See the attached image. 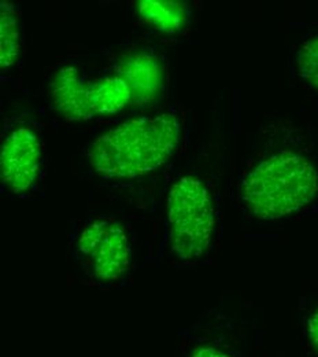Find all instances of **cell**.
<instances>
[{
	"label": "cell",
	"instance_id": "8fae6325",
	"mask_svg": "<svg viewBox=\"0 0 318 357\" xmlns=\"http://www.w3.org/2000/svg\"><path fill=\"white\" fill-rule=\"evenodd\" d=\"M301 76L318 91V38L306 42L296 55Z\"/></svg>",
	"mask_w": 318,
	"mask_h": 357
},
{
	"label": "cell",
	"instance_id": "4fadbf2b",
	"mask_svg": "<svg viewBox=\"0 0 318 357\" xmlns=\"http://www.w3.org/2000/svg\"><path fill=\"white\" fill-rule=\"evenodd\" d=\"M308 334H309L312 342L315 344V347L317 348L318 351V311L313 313V316L309 319Z\"/></svg>",
	"mask_w": 318,
	"mask_h": 357
},
{
	"label": "cell",
	"instance_id": "7a4b0ae2",
	"mask_svg": "<svg viewBox=\"0 0 318 357\" xmlns=\"http://www.w3.org/2000/svg\"><path fill=\"white\" fill-rule=\"evenodd\" d=\"M318 175L301 154L284 151L260 162L243 180L248 211L265 220L280 219L308 205L317 194Z\"/></svg>",
	"mask_w": 318,
	"mask_h": 357
},
{
	"label": "cell",
	"instance_id": "ba28073f",
	"mask_svg": "<svg viewBox=\"0 0 318 357\" xmlns=\"http://www.w3.org/2000/svg\"><path fill=\"white\" fill-rule=\"evenodd\" d=\"M87 100L93 114H114L132 102V95L127 83L114 76L87 86Z\"/></svg>",
	"mask_w": 318,
	"mask_h": 357
},
{
	"label": "cell",
	"instance_id": "277c9868",
	"mask_svg": "<svg viewBox=\"0 0 318 357\" xmlns=\"http://www.w3.org/2000/svg\"><path fill=\"white\" fill-rule=\"evenodd\" d=\"M77 248L99 280H116L129 267V241L116 222L96 220L88 224L79 238Z\"/></svg>",
	"mask_w": 318,
	"mask_h": 357
},
{
	"label": "cell",
	"instance_id": "52a82bcc",
	"mask_svg": "<svg viewBox=\"0 0 318 357\" xmlns=\"http://www.w3.org/2000/svg\"><path fill=\"white\" fill-rule=\"evenodd\" d=\"M51 93L56 110L70 120H87L93 114L87 100V87L72 66L56 73L51 83Z\"/></svg>",
	"mask_w": 318,
	"mask_h": 357
},
{
	"label": "cell",
	"instance_id": "30bf717a",
	"mask_svg": "<svg viewBox=\"0 0 318 357\" xmlns=\"http://www.w3.org/2000/svg\"><path fill=\"white\" fill-rule=\"evenodd\" d=\"M19 29L15 8L3 1L0 17V66L6 69L11 66L19 52Z\"/></svg>",
	"mask_w": 318,
	"mask_h": 357
},
{
	"label": "cell",
	"instance_id": "6da1fadb",
	"mask_svg": "<svg viewBox=\"0 0 318 357\" xmlns=\"http://www.w3.org/2000/svg\"><path fill=\"white\" fill-rule=\"evenodd\" d=\"M177 143L179 123L173 116L134 119L95 140L91 162L104 178H136L164 165Z\"/></svg>",
	"mask_w": 318,
	"mask_h": 357
},
{
	"label": "cell",
	"instance_id": "7c38bea8",
	"mask_svg": "<svg viewBox=\"0 0 318 357\" xmlns=\"http://www.w3.org/2000/svg\"><path fill=\"white\" fill-rule=\"evenodd\" d=\"M189 357H229L227 354L212 348V347H199L196 348Z\"/></svg>",
	"mask_w": 318,
	"mask_h": 357
},
{
	"label": "cell",
	"instance_id": "5b68a950",
	"mask_svg": "<svg viewBox=\"0 0 318 357\" xmlns=\"http://www.w3.org/2000/svg\"><path fill=\"white\" fill-rule=\"evenodd\" d=\"M42 157L40 142L28 128L10 135L0 155V175L3 183L14 192L28 190L38 175Z\"/></svg>",
	"mask_w": 318,
	"mask_h": 357
},
{
	"label": "cell",
	"instance_id": "9c48e42d",
	"mask_svg": "<svg viewBox=\"0 0 318 357\" xmlns=\"http://www.w3.org/2000/svg\"><path fill=\"white\" fill-rule=\"evenodd\" d=\"M138 14L145 22L166 33L179 32L186 20L184 4L173 0H143L138 3Z\"/></svg>",
	"mask_w": 318,
	"mask_h": 357
},
{
	"label": "cell",
	"instance_id": "3957f363",
	"mask_svg": "<svg viewBox=\"0 0 318 357\" xmlns=\"http://www.w3.org/2000/svg\"><path fill=\"white\" fill-rule=\"evenodd\" d=\"M172 248L182 259L199 257L210 243L214 211L207 188L198 178L177 180L168 198Z\"/></svg>",
	"mask_w": 318,
	"mask_h": 357
},
{
	"label": "cell",
	"instance_id": "8992f818",
	"mask_svg": "<svg viewBox=\"0 0 318 357\" xmlns=\"http://www.w3.org/2000/svg\"><path fill=\"white\" fill-rule=\"evenodd\" d=\"M118 77L127 83L132 95V103L138 106L151 103L161 91V66L151 54L138 52L122 59L118 68Z\"/></svg>",
	"mask_w": 318,
	"mask_h": 357
}]
</instances>
